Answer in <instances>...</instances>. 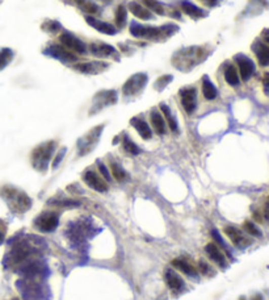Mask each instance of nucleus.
I'll return each mask as SVG.
<instances>
[{"mask_svg": "<svg viewBox=\"0 0 269 300\" xmlns=\"http://www.w3.org/2000/svg\"><path fill=\"white\" fill-rule=\"evenodd\" d=\"M253 52L256 54L257 61L261 66H268L269 65V46L264 42L257 41L255 45H253Z\"/></svg>", "mask_w": 269, "mask_h": 300, "instance_id": "obj_21", "label": "nucleus"}, {"mask_svg": "<svg viewBox=\"0 0 269 300\" xmlns=\"http://www.w3.org/2000/svg\"><path fill=\"white\" fill-rule=\"evenodd\" d=\"M129 10H130V12H132L135 17H138V19L141 20H151L154 17V15H152L151 11H148L147 8H144L141 4L134 3V2H132V3L129 4Z\"/></svg>", "mask_w": 269, "mask_h": 300, "instance_id": "obj_22", "label": "nucleus"}, {"mask_svg": "<svg viewBox=\"0 0 269 300\" xmlns=\"http://www.w3.org/2000/svg\"><path fill=\"white\" fill-rule=\"evenodd\" d=\"M86 21L88 23V25H91L92 28H95L97 32L104 33V35L114 36L116 33H117V28H116V26H113L112 24L104 23V21H101V20H97L92 16H87Z\"/></svg>", "mask_w": 269, "mask_h": 300, "instance_id": "obj_17", "label": "nucleus"}, {"mask_svg": "<svg viewBox=\"0 0 269 300\" xmlns=\"http://www.w3.org/2000/svg\"><path fill=\"white\" fill-rule=\"evenodd\" d=\"M46 55H50L53 58L58 61L63 62V63H74L78 62V57L68 49L64 48L63 45H50L44 50Z\"/></svg>", "mask_w": 269, "mask_h": 300, "instance_id": "obj_6", "label": "nucleus"}, {"mask_svg": "<svg viewBox=\"0 0 269 300\" xmlns=\"http://www.w3.org/2000/svg\"><path fill=\"white\" fill-rule=\"evenodd\" d=\"M42 28L46 30V32H57V30H59V28H61V25L57 23V21H46L44 25H42Z\"/></svg>", "mask_w": 269, "mask_h": 300, "instance_id": "obj_38", "label": "nucleus"}, {"mask_svg": "<svg viewBox=\"0 0 269 300\" xmlns=\"http://www.w3.org/2000/svg\"><path fill=\"white\" fill-rule=\"evenodd\" d=\"M235 61H237V65L238 68H239V73H241L242 79H243V81H248L253 75L255 70H256L252 59L248 58V57L244 54H238L235 55Z\"/></svg>", "mask_w": 269, "mask_h": 300, "instance_id": "obj_13", "label": "nucleus"}, {"mask_svg": "<svg viewBox=\"0 0 269 300\" xmlns=\"http://www.w3.org/2000/svg\"><path fill=\"white\" fill-rule=\"evenodd\" d=\"M130 124H132V126H134L143 140H150L152 137V130H151L150 125L141 117H133L130 120Z\"/></svg>", "mask_w": 269, "mask_h": 300, "instance_id": "obj_20", "label": "nucleus"}, {"mask_svg": "<svg viewBox=\"0 0 269 300\" xmlns=\"http://www.w3.org/2000/svg\"><path fill=\"white\" fill-rule=\"evenodd\" d=\"M75 3L83 12L90 13V15L97 13V11H99V7L95 3H92L91 0H75Z\"/></svg>", "mask_w": 269, "mask_h": 300, "instance_id": "obj_31", "label": "nucleus"}, {"mask_svg": "<svg viewBox=\"0 0 269 300\" xmlns=\"http://www.w3.org/2000/svg\"><path fill=\"white\" fill-rule=\"evenodd\" d=\"M97 168H99V171H100V175L105 179L106 182H110L112 181V175H110V171L108 170V168H106L105 165H104L103 162L101 161H97Z\"/></svg>", "mask_w": 269, "mask_h": 300, "instance_id": "obj_37", "label": "nucleus"}, {"mask_svg": "<svg viewBox=\"0 0 269 300\" xmlns=\"http://www.w3.org/2000/svg\"><path fill=\"white\" fill-rule=\"evenodd\" d=\"M13 59V52L11 49H2L0 50V70H3L6 66L10 65Z\"/></svg>", "mask_w": 269, "mask_h": 300, "instance_id": "obj_34", "label": "nucleus"}, {"mask_svg": "<svg viewBox=\"0 0 269 300\" xmlns=\"http://www.w3.org/2000/svg\"><path fill=\"white\" fill-rule=\"evenodd\" d=\"M126 20H128V13L126 8L124 6H120L116 11V25L119 29H122L126 25Z\"/></svg>", "mask_w": 269, "mask_h": 300, "instance_id": "obj_32", "label": "nucleus"}, {"mask_svg": "<svg viewBox=\"0 0 269 300\" xmlns=\"http://www.w3.org/2000/svg\"><path fill=\"white\" fill-rule=\"evenodd\" d=\"M83 182L92 190L97 191V192H106L109 188L108 182L104 179L100 174H97L96 171L93 170H86L83 173Z\"/></svg>", "mask_w": 269, "mask_h": 300, "instance_id": "obj_7", "label": "nucleus"}, {"mask_svg": "<svg viewBox=\"0 0 269 300\" xmlns=\"http://www.w3.org/2000/svg\"><path fill=\"white\" fill-rule=\"evenodd\" d=\"M110 175L112 178H114L117 182H124L128 178L126 171L122 169V166L117 162H110Z\"/></svg>", "mask_w": 269, "mask_h": 300, "instance_id": "obj_28", "label": "nucleus"}, {"mask_svg": "<svg viewBox=\"0 0 269 300\" xmlns=\"http://www.w3.org/2000/svg\"><path fill=\"white\" fill-rule=\"evenodd\" d=\"M101 129H103V126H97L96 129L91 130L90 135H87L83 140H81V142H79V152H81V154H87L93 148V145L99 140L100 130Z\"/></svg>", "mask_w": 269, "mask_h": 300, "instance_id": "obj_15", "label": "nucleus"}, {"mask_svg": "<svg viewBox=\"0 0 269 300\" xmlns=\"http://www.w3.org/2000/svg\"><path fill=\"white\" fill-rule=\"evenodd\" d=\"M12 300H19V299H12Z\"/></svg>", "mask_w": 269, "mask_h": 300, "instance_id": "obj_47", "label": "nucleus"}, {"mask_svg": "<svg viewBox=\"0 0 269 300\" xmlns=\"http://www.w3.org/2000/svg\"><path fill=\"white\" fill-rule=\"evenodd\" d=\"M263 83H264V90H265L266 94H269V74H265V77H264L263 79Z\"/></svg>", "mask_w": 269, "mask_h": 300, "instance_id": "obj_42", "label": "nucleus"}, {"mask_svg": "<svg viewBox=\"0 0 269 300\" xmlns=\"http://www.w3.org/2000/svg\"><path fill=\"white\" fill-rule=\"evenodd\" d=\"M104 2H108V0H104Z\"/></svg>", "mask_w": 269, "mask_h": 300, "instance_id": "obj_48", "label": "nucleus"}, {"mask_svg": "<svg viewBox=\"0 0 269 300\" xmlns=\"http://www.w3.org/2000/svg\"><path fill=\"white\" fill-rule=\"evenodd\" d=\"M181 106L188 115H192L197 108V88L185 87L180 91Z\"/></svg>", "mask_w": 269, "mask_h": 300, "instance_id": "obj_11", "label": "nucleus"}, {"mask_svg": "<svg viewBox=\"0 0 269 300\" xmlns=\"http://www.w3.org/2000/svg\"><path fill=\"white\" fill-rule=\"evenodd\" d=\"M171 265L176 269V270L181 271L183 274L188 275V277L199 278V270H197V268H196V266H193L192 263H190L189 261H186V259H184V258L173 259V261L171 262Z\"/></svg>", "mask_w": 269, "mask_h": 300, "instance_id": "obj_16", "label": "nucleus"}, {"mask_svg": "<svg viewBox=\"0 0 269 300\" xmlns=\"http://www.w3.org/2000/svg\"><path fill=\"white\" fill-rule=\"evenodd\" d=\"M200 2L208 7H214V6H217V3H218V0H200Z\"/></svg>", "mask_w": 269, "mask_h": 300, "instance_id": "obj_43", "label": "nucleus"}, {"mask_svg": "<svg viewBox=\"0 0 269 300\" xmlns=\"http://www.w3.org/2000/svg\"><path fill=\"white\" fill-rule=\"evenodd\" d=\"M177 30V26L175 25H164V26H144L138 23H132L130 25V33L138 39L146 40H163L170 37L171 35Z\"/></svg>", "mask_w": 269, "mask_h": 300, "instance_id": "obj_1", "label": "nucleus"}, {"mask_svg": "<svg viewBox=\"0 0 269 300\" xmlns=\"http://www.w3.org/2000/svg\"><path fill=\"white\" fill-rule=\"evenodd\" d=\"M7 235V224L4 223L3 220H0V245L3 244L4 240H6Z\"/></svg>", "mask_w": 269, "mask_h": 300, "instance_id": "obj_40", "label": "nucleus"}, {"mask_svg": "<svg viewBox=\"0 0 269 300\" xmlns=\"http://www.w3.org/2000/svg\"><path fill=\"white\" fill-rule=\"evenodd\" d=\"M265 40L269 42V35H266V36H265Z\"/></svg>", "mask_w": 269, "mask_h": 300, "instance_id": "obj_45", "label": "nucleus"}, {"mask_svg": "<svg viewBox=\"0 0 269 300\" xmlns=\"http://www.w3.org/2000/svg\"><path fill=\"white\" fill-rule=\"evenodd\" d=\"M96 97H99V99H101L100 102H96V104L95 106H97V104H100L99 107H97V110H101V107L104 106H109V104H113L116 103V100H117V97H116V91H108V92H100L99 95H97Z\"/></svg>", "mask_w": 269, "mask_h": 300, "instance_id": "obj_27", "label": "nucleus"}, {"mask_svg": "<svg viewBox=\"0 0 269 300\" xmlns=\"http://www.w3.org/2000/svg\"><path fill=\"white\" fill-rule=\"evenodd\" d=\"M243 228L251 237H256V239L263 237V232H261L259 226H257L256 224H253L252 221H244Z\"/></svg>", "mask_w": 269, "mask_h": 300, "instance_id": "obj_33", "label": "nucleus"}, {"mask_svg": "<svg viewBox=\"0 0 269 300\" xmlns=\"http://www.w3.org/2000/svg\"><path fill=\"white\" fill-rule=\"evenodd\" d=\"M49 204H54V206H59V207H78L79 206V202H75V200H70V199H57V200H52V202H49Z\"/></svg>", "mask_w": 269, "mask_h": 300, "instance_id": "obj_36", "label": "nucleus"}, {"mask_svg": "<svg viewBox=\"0 0 269 300\" xmlns=\"http://www.w3.org/2000/svg\"><path fill=\"white\" fill-rule=\"evenodd\" d=\"M263 216H264V219H265L266 221H268V223H269V197H268V199H266L265 204H264V213H263Z\"/></svg>", "mask_w": 269, "mask_h": 300, "instance_id": "obj_41", "label": "nucleus"}, {"mask_svg": "<svg viewBox=\"0 0 269 300\" xmlns=\"http://www.w3.org/2000/svg\"><path fill=\"white\" fill-rule=\"evenodd\" d=\"M239 300H247V299L244 296H241V297H239Z\"/></svg>", "mask_w": 269, "mask_h": 300, "instance_id": "obj_46", "label": "nucleus"}, {"mask_svg": "<svg viewBox=\"0 0 269 300\" xmlns=\"http://www.w3.org/2000/svg\"><path fill=\"white\" fill-rule=\"evenodd\" d=\"M147 82V75L143 73H138V74L133 75L126 81V83L122 87V92L125 96H130V95H135L137 92L142 91V88L146 86Z\"/></svg>", "mask_w": 269, "mask_h": 300, "instance_id": "obj_8", "label": "nucleus"}, {"mask_svg": "<svg viewBox=\"0 0 269 300\" xmlns=\"http://www.w3.org/2000/svg\"><path fill=\"white\" fill-rule=\"evenodd\" d=\"M57 148V142L48 141L46 144L37 146L32 153V163L35 170L46 171L50 163V159L53 158L54 150Z\"/></svg>", "mask_w": 269, "mask_h": 300, "instance_id": "obj_3", "label": "nucleus"}, {"mask_svg": "<svg viewBox=\"0 0 269 300\" xmlns=\"http://www.w3.org/2000/svg\"><path fill=\"white\" fill-rule=\"evenodd\" d=\"M205 253L218 268H221L222 270H224V269L227 268V258H226L224 253L222 252V249L219 248L217 244H214V242L208 244V245L205 246Z\"/></svg>", "mask_w": 269, "mask_h": 300, "instance_id": "obj_12", "label": "nucleus"}, {"mask_svg": "<svg viewBox=\"0 0 269 300\" xmlns=\"http://www.w3.org/2000/svg\"><path fill=\"white\" fill-rule=\"evenodd\" d=\"M223 75H224V81L227 82L230 86H233V87H237V86H239V83H241L239 74H238L237 69H235L233 65H228L227 68L224 69Z\"/></svg>", "mask_w": 269, "mask_h": 300, "instance_id": "obj_26", "label": "nucleus"}, {"mask_svg": "<svg viewBox=\"0 0 269 300\" xmlns=\"http://www.w3.org/2000/svg\"><path fill=\"white\" fill-rule=\"evenodd\" d=\"M122 146L125 149V152L129 153V154L132 155H138L141 153V149L138 148V145L135 142H133L132 140L129 139V136H124L122 137Z\"/></svg>", "mask_w": 269, "mask_h": 300, "instance_id": "obj_29", "label": "nucleus"}, {"mask_svg": "<svg viewBox=\"0 0 269 300\" xmlns=\"http://www.w3.org/2000/svg\"><path fill=\"white\" fill-rule=\"evenodd\" d=\"M252 300H263V296H261V295H260V294H256V295H255V296L252 297Z\"/></svg>", "mask_w": 269, "mask_h": 300, "instance_id": "obj_44", "label": "nucleus"}, {"mask_svg": "<svg viewBox=\"0 0 269 300\" xmlns=\"http://www.w3.org/2000/svg\"><path fill=\"white\" fill-rule=\"evenodd\" d=\"M142 2H143L144 7H146L148 11H151V12L157 13V15H161V16L166 15L164 7L162 6L159 2H157V0H142Z\"/></svg>", "mask_w": 269, "mask_h": 300, "instance_id": "obj_30", "label": "nucleus"}, {"mask_svg": "<svg viewBox=\"0 0 269 300\" xmlns=\"http://www.w3.org/2000/svg\"><path fill=\"white\" fill-rule=\"evenodd\" d=\"M181 10L192 19H202V17L206 16L205 11L199 8V7H196L195 4L189 3V2H183L181 3Z\"/></svg>", "mask_w": 269, "mask_h": 300, "instance_id": "obj_23", "label": "nucleus"}, {"mask_svg": "<svg viewBox=\"0 0 269 300\" xmlns=\"http://www.w3.org/2000/svg\"><path fill=\"white\" fill-rule=\"evenodd\" d=\"M90 52L95 57L99 58H108V57H113L117 53L116 48L108 44H101V42H93L90 45Z\"/></svg>", "mask_w": 269, "mask_h": 300, "instance_id": "obj_14", "label": "nucleus"}, {"mask_svg": "<svg viewBox=\"0 0 269 300\" xmlns=\"http://www.w3.org/2000/svg\"><path fill=\"white\" fill-rule=\"evenodd\" d=\"M161 111H162V113H163L164 120H166V124H167V125H168V126H170V129L172 130L173 133H177V132H179V125H177L176 119H175V117H173L172 112H171L170 107L167 106V104L162 103V104H161Z\"/></svg>", "mask_w": 269, "mask_h": 300, "instance_id": "obj_24", "label": "nucleus"}, {"mask_svg": "<svg viewBox=\"0 0 269 300\" xmlns=\"http://www.w3.org/2000/svg\"><path fill=\"white\" fill-rule=\"evenodd\" d=\"M224 235L227 236L228 240L233 242V245L237 246L238 249H246L252 245V240L246 233L242 232L241 229H238L237 226H224Z\"/></svg>", "mask_w": 269, "mask_h": 300, "instance_id": "obj_5", "label": "nucleus"}, {"mask_svg": "<svg viewBox=\"0 0 269 300\" xmlns=\"http://www.w3.org/2000/svg\"><path fill=\"white\" fill-rule=\"evenodd\" d=\"M105 68L106 65H101L99 62H78L76 65L72 66L74 70L83 73V74H96Z\"/></svg>", "mask_w": 269, "mask_h": 300, "instance_id": "obj_19", "label": "nucleus"}, {"mask_svg": "<svg viewBox=\"0 0 269 300\" xmlns=\"http://www.w3.org/2000/svg\"><path fill=\"white\" fill-rule=\"evenodd\" d=\"M197 270H199V273H201L202 275H205V277H213V275L215 274L214 269H213L212 266L209 265L208 262H205V261L199 262Z\"/></svg>", "mask_w": 269, "mask_h": 300, "instance_id": "obj_35", "label": "nucleus"}, {"mask_svg": "<svg viewBox=\"0 0 269 300\" xmlns=\"http://www.w3.org/2000/svg\"><path fill=\"white\" fill-rule=\"evenodd\" d=\"M164 281L173 295L183 294L185 291V283L179 274L173 269H166L164 271Z\"/></svg>", "mask_w": 269, "mask_h": 300, "instance_id": "obj_10", "label": "nucleus"}, {"mask_svg": "<svg viewBox=\"0 0 269 300\" xmlns=\"http://www.w3.org/2000/svg\"><path fill=\"white\" fill-rule=\"evenodd\" d=\"M2 196L7 202L11 211L15 213H24L32 207V200L25 192L16 190L13 187H4L2 190Z\"/></svg>", "mask_w": 269, "mask_h": 300, "instance_id": "obj_2", "label": "nucleus"}, {"mask_svg": "<svg viewBox=\"0 0 269 300\" xmlns=\"http://www.w3.org/2000/svg\"><path fill=\"white\" fill-rule=\"evenodd\" d=\"M59 41H61L62 45L66 49H68L70 52L76 53V54H87V45L84 44L82 40H79L78 37H75L74 35L71 33H62L59 36Z\"/></svg>", "mask_w": 269, "mask_h": 300, "instance_id": "obj_9", "label": "nucleus"}, {"mask_svg": "<svg viewBox=\"0 0 269 300\" xmlns=\"http://www.w3.org/2000/svg\"><path fill=\"white\" fill-rule=\"evenodd\" d=\"M150 120L151 125H152V129L155 130V133L159 136H164L167 133V124L166 120H164L163 115L158 110H152L150 113Z\"/></svg>", "mask_w": 269, "mask_h": 300, "instance_id": "obj_18", "label": "nucleus"}, {"mask_svg": "<svg viewBox=\"0 0 269 300\" xmlns=\"http://www.w3.org/2000/svg\"><path fill=\"white\" fill-rule=\"evenodd\" d=\"M59 225V215L53 211H46L35 217L34 226L35 229L42 233H52Z\"/></svg>", "mask_w": 269, "mask_h": 300, "instance_id": "obj_4", "label": "nucleus"}, {"mask_svg": "<svg viewBox=\"0 0 269 300\" xmlns=\"http://www.w3.org/2000/svg\"><path fill=\"white\" fill-rule=\"evenodd\" d=\"M202 94L206 100H214L218 95L217 88L206 75L202 78Z\"/></svg>", "mask_w": 269, "mask_h": 300, "instance_id": "obj_25", "label": "nucleus"}, {"mask_svg": "<svg viewBox=\"0 0 269 300\" xmlns=\"http://www.w3.org/2000/svg\"><path fill=\"white\" fill-rule=\"evenodd\" d=\"M64 154H66V148H62V150L58 153L57 157H55V159H54V162H53V169L58 168V165H59V163L62 162V159H63Z\"/></svg>", "mask_w": 269, "mask_h": 300, "instance_id": "obj_39", "label": "nucleus"}]
</instances>
